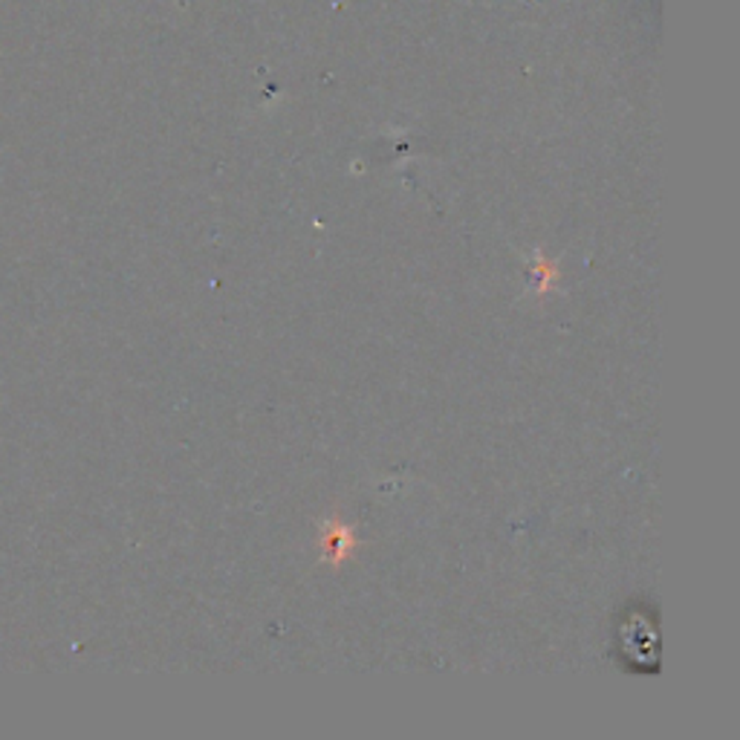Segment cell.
I'll use <instances>...</instances> for the list:
<instances>
[{
	"mask_svg": "<svg viewBox=\"0 0 740 740\" xmlns=\"http://www.w3.org/2000/svg\"><path fill=\"white\" fill-rule=\"evenodd\" d=\"M356 552L354 529L341 520H327L322 527V559L327 564H341Z\"/></svg>",
	"mask_w": 740,
	"mask_h": 740,
	"instance_id": "obj_1",
	"label": "cell"
},
{
	"mask_svg": "<svg viewBox=\"0 0 740 740\" xmlns=\"http://www.w3.org/2000/svg\"><path fill=\"white\" fill-rule=\"evenodd\" d=\"M532 278L538 281V292H547L552 284H556V281H559V269H556L552 260L538 258L536 267H532Z\"/></svg>",
	"mask_w": 740,
	"mask_h": 740,
	"instance_id": "obj_2",
	"label": "cell"
}]
</instances>
